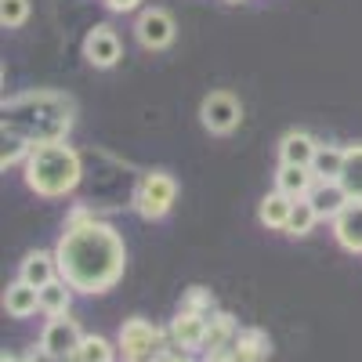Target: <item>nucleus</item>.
I'll return each mask as SVG.
<instances>
[{
	"label": "nucleus",
	"mask_w": 362,
	"mask_h": 362,
	"mask_svg": "<svg viewBox=\"0 0 362 362\" xmlns=\"http://www.w3.org/2000/svg\"><path fill=\"white\" fill-rule=\"evenodd\" d=\"M58 257V272L73 290L83 293H105L109 286H116V279L124 276V239H119L109 225L102 221H83V225H69L62 243L54 250Z\"/></svg>",
	"instance_id": "obj_1"
},
{
	"label": "nucleus",
	"mask_w": 362,
	"mask_h": 362,
	"mask_svg": "<svg viewBox=\"0 0 362 362\" xmlns=\"http://www.w3.org/2000/svg\"><path fill=\"white\" fill-rule=\"evenodd\" d=\"M25 181L40 196H66L80 181V156L62 141H44L25 160Z\"/></svg>",
	"instance_id": "obj_2"
},
{
	"label": "nucleus",
	"mask_w": 362,
	"mask_h": 362,
	"mask_svg": "<svg viewBox=\"0 0 362 362\" xmlns=\"http://www.w3.org/2000/svg\"><path fill=\"white\" fill-rule=\"evenodd\" d=\"M119 348H124V362H160L167 351V337L148 319H127L119 326Z\"/></svg>",
	"instance_id": "obj_3"
},
{
	"label": "nucleus",
	"mask_w": 362,
	"mask_h": 362,
	"mask_svg": "<svg viewBox=\"0 0 362 362\" xmlns=\"http://www.w3.org/2000/svg\"><path fill=\"white\" fill-rule=\"evenodd\" d=\"M174 192H177V185H174V177L170 174H163V170H153V174H145L141 181H138V189H134V210L141 218H163L167 210H170V203H174Z\"/></svg>",
	"instance_id": "obj_4"
},
{
	"label": "nucleus",
	"mask_w": 362,
	"mask_h": 362,
	"mask_svg": "<svg viewBox=\"0 0 362 362\" xmlns=\"http://www.w3.org/2000/svg\"><path fill=\"white\" fill-rule=\"evenodd\" d=\"M83 344V334H80V326L76 319L69 315H54L47 326H44V337H40V351L51 355L54 362H69Z\"/></svg>",
	"instance_id": "obj_5"
},
{
	"label": "nucleus",
	"mask_w": 362,
	"mask_h": 362,
	"mask_svg": "<svg viewBox=\"0 0 362 362\" xmlns=\"http://www.w3.org/2000/svg\"><path fill=\"white\" fill-rule=\"evenodd\" d=\"M203 127L206 131H214V134H228L235 124H239V116H243V105H239L228 90H214V95H206L203 98Z\"/></svg>",
	"instance_id": "obj_6"
},
{
	"label": "nucleus",
	"mask_w": 362,
	"mask_h": 362,
	"mask_svg": "<svg viewBox=\"0 0 362 362\" xmlns=\"http://www.w3.org/2000/svg\"><path fill=\"white\" fill-rule=\"evenodd\" d=\"M206 329H210V319H206V315L181 308L177 319L170 322V341H174V348H181V351L192 355V351H203V348H206Z\"/></svg>",
	"instance_id": "obj_7"
},
{
	"label": "nucleus",
	"mask_w": 362,
	"mask_h": 362,
	"mask_svg": "<svg viewBox=\"0 0 362 362\" xmlns=\"http://www.w3.org/2000/svg\"><path fill=\"white\" fill-rule=\"evenodd\" d=\"M134 33H138V40H141L145 47L160 51V47H167V44L174 40V18H170L167 11H160V8H148V11L138 18Z\"/></svg>",
	"instance_id": "obj_8"
},
{
	"label": "nucleus",
	"mask_w": 362,
	"mask_h": 362,
	"mask_svg": "<svg viewBox=\"0 0 362 362\" xmlns=\"http://www.w3.org/2000/svg\"><path fill=\"white\" fill-rule=\"evenodd\" d=\"M83 54H87V62L90 66H98V69H109L119 62V40L109 25H98L95 33H90L83 40Z\"/></svg>",
	"instance_id": "obj_9"
},
{
	"label": "nucleus",
	"mask_w": 362,
	"mask_h": 362,
	"mask_svg": "<svg viewBox=\"0 0 362 362\" xmlns=\"http://www.w3.org/2000/svg\"><path fill=\"white\" fill-rule=\"evenodd\" d=\"M334 235H337V243L344 250L362 254V199H351L334 218Z\"/></svg>",
	"instance_id": "obj_10"
},
{
	"label": "nucleus",
	"mask_w": 362,
	"mask_h": 362,
	"mask_svg": "<svg viewBox=\"0 0 362 362\" xmlns=\"http://www.w3.org/2000/svg\"><path fill=\"white\" fill-rule=\"evenodd\" d=\"M308 203L315 206L319 218H337L351 203V196L344 192L341 181H319V185H312V192H308Z\"/></svg>",
	"instance_id": "obj_11"
},
{
	"label": "nucleus",
	"mask_w": 362,
	"mask_h": 362,
	"mask_svg": "<svg viewBox=\"0 0 362 362\" xmlns=\"http://www.w3.org/2000/svg\"><path fill=\"white\" fill-rule=\"evenodd\" d=\"M54 272H58V257H51L44 250H33V254H25L18 279L29 283V286H37V290H44L47 283H54Z\"/></svg>",
	"instance_id": "obj_12"
},
{
	"label": "nucleus",
	"mask_w": 362,
	"mask_h": 362,
	"mask_svg": "<svg viewBox=\"0 0 362 362\" xmlns=\"http://www.w3.org/2000/svg\"><path fill=\"white\" fill-rule=\"evenodd\" d=\"M4 308H8V315H15V319H25V315H33L37 308H40V290L37 286H29V283H11L8 290H4Z\"/></svg>",
	"instance_id": "obj_13"
},
{
	"label": "nucleus",
	"mask_w": 362,
	"mask_h": 362,
	"mask_svg": "<svg viewBox=\"0 0 362 362\" xmlns=\"http://www.w3.org/2000/svg\"><path fill=\"white\" fill-rule=\"evenodd\" d=\"M279 153H283V163H293V167H312L315 153H319V145L305 134V131H293L283 138L279 145Z\"/></svg>",
	"instance_id": "obj_14"
},
{
	"label": "nucleus",
	"mask_w": 362,
	"mask_h": 362,
	"mask_svg": "<svg viewBox=\"0 0 362 362\" xmlns=\"http://www.w3.org/2000/svg\"><path fill=\"white\" fill-rule=\"evenodd\" d=\"M312 167H293V163H283L276 181H279V192H286L290 199H305L312 192Z\"/></svg>",
	"instance_id": "obj_15"
},
{
	"label": "nucleus",
	"mask_w": 362,
	"mask_h": 362,
	"mask_svg": "<svg viewBox=\"0 0 362 362\" xmlns=\"http://www.w3.org/2000/svg\"><path fill=\"white\" fill-rule=\"evenodd\" d=\"M272 351V341L261 329H239L235 334V362H264Z\"/></svg>",
	"instance_id": "obj_16"
},
{
	"label": "nucleus",
	"mask_w": 362,
	"mask_h": 362,
	"mask_svg": "<svg viewBox=\"0 0 362 362\" xmlns=\"http://www.w3.org/2000/svg\"><path fill=\"white\" fill-rule=\"evenodd\" d=\"M293 203H297V199H290L286 192L264 196V199H261V225L283 228V232H286V221H290V214H293Z\"/></svg>",
	"instance_id": "obj_17"
},
{
	"label": "nucleus",
	"mask_w": 362,
	"mask_h": 362,
	"mask_svg": "<svg viewBox=\"0 0 362 362\" xmlns=\"http://www.w3.org/2000/svg\"><path fill=\"white\" fill-rule=\"evenodd\" d=\"M341 170H344V148L319 145V153L312 160V174L319 181H341Z\"/></svg>",
	"instance_id": "obj_18"
},
{
	"label": "nucleus",
	"mask_w": 362,
	"mask_h": 362,
	"mask_svg": "<svg viewBox=\"0 0 362 362\" xmlns=\"http://www.w3.org/2000/svg\"><path fill=\"white\" fill-rule=\"evenodd\" d=\"M69 300H73V286L66 279H54L40 290V308L54 319V315H66L69 312Z\"/></svg>",
	"instance_id": "obj_19"
},
{
	"label": "nucleus",
	"mask_w": 362,
	"mask_h": 362,
	"mask_svg": "<svg viewBox=\"0 0 362 362\" xmlns=\"http://www.w3.org/2000/svg\"><path fill=\"white\" fill-rule=\"evenodd\" d=\"M341 185L351 199H362V145L344 148V170H341Z\"/></svg>",
	"instance_id": "obj_20"
},
{
	"label": "nucleus",
	"mask_w": 362,
	"mask_h": 362,
	"mask_svg": "<svg viewBox=\"0 0 362 362\" xmlns=\"http://www.w3.org/2000/svg\"><path fill=\"white\" fill-rule=\"evenodd\" d=\"M315 221H319V214H315V206H312L308 196H305V199L293 203V214H290V221H286V232H290V235H308Z\"/></svg>",
	"instance_id": "obj_21"
},
{
	"label": "nucleus",
	"mask_w": 362,
	"mask_h": 362,
	"mask_svg": "<svg viewBox=\"0 0 362 362\" xmlns=\"http://www.w3.org/2000/svg\"><path fill=\"white\" fill-rule=\"evenodd\" d=\"M112 358H116V351L109 348L105 337H83L80 351H76L69 362H112Z\"/></svg>",
	"instance_id": "obj_22"
},
{
	"label": "nucleus",
	"mask_w": 362,
	"mask_h": 362,
	"mask_svg": "<svg viewBox=\"0 0 362 362\" xmlns=\"http://www.w3.org/2000/svg\"><path fill=\"white\" fill-rule=\"evenodd\" d=\"M29 15V0H0V22H4L8 29L22 25Z\"/></svg>",
	"instance_id": "obj_23"
},
{
	"label": "nucleus",
	"mask_w": 362,
	"mask_h": 362,
	"mask_svg": "<svg viewBox=\"0 0 362 362\" xmlns=\"http://www.w3.org/2000/svg\"><path fill=\"white\" fill-rule=\"evenodd\" d=\"M210 308H214V297L203 293L199 286L189 290V300H185V312H199V315H210Z\"/></svg>",
	"instance_id": "obj_24"
},
{
	"label": "nucleus",
	"mask_w": 362,
	"mask_h": 362,
	"mask_svg": "<svg viewBox=\"0 0 362 362\" xmlns=\"http://www.w3.org/2000/svg\"><path fill=\"white\" fill-rule=\"evenodd\" d=\"M4 134H8V141H4V156H0V163L8 167V163H15V160L25 153V145H29V141H25L22 134H11V131H4Z\"/></svg>",
	"instance_id": "obj_25"
},
{
	"label": "nucleus",
	"mask_w": 362,
	"mask_h": 362,
	"mask_svg": "<svg viewBox=\"0 0 362 362\" xmlns=\"http://www.w3.org/2000/svg\"><path fill=\"white\" fill-rule=\"evenodd\" d=\"M160 362H192V355H189V351H181V348H167Z\"/></svg>",
	"instance_id": "obj_26"
},
{
	"label": "nucleus",
	"mask_w": 362,
	"mask_h": 362,
	"mask_svg": "<svg viewBox=\"0 0 362 362\" xmlns=\"http://www.w3.org/2000/svg\"><path fill=\"white\" fill-rule=\"evenodd\" d=\"M105 4L112 11H131V8H138V0H105Z\"/></svg>",
	"instance_id": "obj_27"
},
{
	"label": "nucleus",
	"mask_w": 362,
	"mask_h": 362,
	"mask_svg": "<svg viewBox=\"0 0 362 362\" xmlns=\"http://www.w3.org/2000/svg\"><path fill=\"white\" fill-rule=\"evenodd\" d=\"M0 362H22V358H15V355H4V358H0Z\"/></svg>",
	"instance_id": "obj_28"
}]
</instances>
